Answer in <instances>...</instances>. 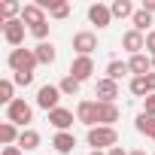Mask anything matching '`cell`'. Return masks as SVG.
Listing matches in <instances>:
<instances>
[{
	"label": "cell",
	"instance_id": "277c9868",
	"mask_svg": "<svg viewBox=\"0 0 155 155\" xmlns=\"http://www.w3.org/2000/svg\"><path fill=\"white\" fill-rule=\"evenodd\" d=\"M0 31H3V40H6V43H9L12 49H21L28 25H25L21 18H15V21H3V25H0Z\"/></svg>",
	"mask_w": 155,
	"mask_h": 155
},
{
	"label": "cell",
	"instance_id": "6da1fadb",
	"mask_svg": "<svg viewBox=\"0 0 155 155\" xmlns=\"http://www.w3.org/2000/svg\"><path fill=\"white\" fill-rule=\"evenodd\" d=\"M85 143L91 146V152H110L113 146H119V131H116V128H104V125L88 128Z\"/></svg>",
	"mask_w": 155,
	"mask_h": 155
},
{
	"label": "cell",
	"instance_id": "83f0119b",
	"mask_svg": "<svg viewBox=\"0 0 155 155\" xmlns=\"http://www.w3.org/2000/svg\"><path fill=\"white\" fill-rule=\"evenodd\" d=\"M49 28H52V25H49V21H43V25H37V28H28V31H31V37H34L37 43H49Z\"/></svg>",
	"mask_w": 155,
	"mask_h": 155
},
{
	"label": "cell",
	"instance_id": "8992f818",
	"mask_svg": "<svg viewBox=\"0 0 155 155\" xmlns=\"http://www.w3.org/2000/svg\"><path fill=\"white\" fill-rule=\"evenodd\" d=\"M91 73H94V61H91V55H76V58L70 61V76H73V79L85 82V79H91Z\"/></svg>",
	"mask_w": 155,
	"mask_h": 155
},
{
	"label": "cell",
	"instance_id": "d590c367",
	"mask_svg": "<svg viewBox=\"0 0 155 155\" xmlns=\"http://www.w3.org/2000/svg\"><path fill=\"white\" fill-rule=\"evenodd\" d=\"M128 155H146V152H143V149H134V152H128Z\"/></svg>",
	"mask_w": 155,
	"mask_h": 155
},
{
	"label": "cell",
	"instance_id": "5bb4252c",
	"mask_svg": "<svg viewBox=\"0 0 155 155\" xmlns=\"http://www.w3.org/2000/svg\"><path fill=\"white\" fill-rule=\"evenodd\" d=\"M21 21H25L28 28H37V25L49 21V18H46V9H43L40 3H25V9H21Z\"/></svg>",
	"mask_w": 155,
	"mask_h": 155
},
{
	"label": "cell",
	"instance_id": "9a60e30c",
	"mask_svg": "<svg viewBox=\"0 0 155 155\" xmlns=\"http://www.w3.org/2000/svg\"><path fill=\"white\" fill-rule=\"evenodd\" d=\"M128 67H131L134 76H149V73H152V55H146V52L131 55V58H128Z\"/></svg>",
	"mask_w": 155,
	"mask_h": 155
},
{
	"label": "cell",
	"instance_id": "d6986e66",
	"mask_svg": "<svg viewBox=\"0 0 155 155\" xmlns=\"http://www.w3.org/2000/svg\"><path fill=\"white\" fill-rule=\"evenodd\" d=\"M21 3H15V0H3L0 3V25L3 21H15V18H21Z\"/></svg>",
	"mask_w": 155,
	"mask_h": 155
},
{
	"label": "cell",
	"instance_id": "5b68a950",
	"mask_svg": "<svg viewBox=\"0 0 155 155\" xmlns=\"http://www.w3.org/2000/svg\"><path fill=\"white\" fill-rule=\"evenodd\" d=\"M58 104H61V88H58V85H40V91H37V107L46 110V113H52V110H58Z\"/></svg>",
	"mask_w": 155,
	"mask_h": 155
},
{
	"label": "cell",
	"instance_id": "603a6c76",
	"mask_svg": "<svg viewBox=\"0 0 155 155\" xmlns=\"http://www.w3.org/2000/svg\"><path fill=\"white\" fill-rule=\"evenodd\" d=\"M110 9H113V18H134V12H137L131 0H113Z\"/></svg>",
	"mask_w": 155,
	"mask_h": 155
},
{
	"label": "cell",
	"instance_id": "e0dca14e",
	"mask_svg": "<svg viewBox=\"0 0 155 155\" xmlns=\"http://www.w3.org/2000/svg\"><path fill=\"white\" fill-rule=\"evenodd\" d=\"M34 55H37V61H40V64H46V67H49V64H55L58 49H55V46H52V40H49V43H37V46H34Z\"/></svg>",
	"mask_w": 155,
	"mask_h": 155
},
{
	"label": "cell",
	"instance_id": "7c38bea8",
	"mask_svg": "<svg viewBox=\"0 0 155 155\" xmlns=\"http://www.w3.org/2000/svg\"><path fill=\"white\" fill-rule=\"evenodd\" d=\"M119 116H122L119 104H101V101H97V125H104V128H116Z\"/></svg>",
	"mask_w": 155,
	"mask_h": 155
},
{
	"label": "cell",
	"instance_id": "3957f363",
	"mask_svg": "<svg viewBox=\"0 0 155 155\" xmlns=\"http://www.w3.org/2000/svg\"><path fill=\"white\" fill-rule=\"evenodd\" d=\"M6 122H12V125H18L21 131L34 122V107L25 101V97H15L9 107H6Z\"/></svg>",
	"mask_w": 155,
	"mask_h": 155
},
{
	"label": "cell",
	"instance_id": "74e56055",
	"mask_svg": "<svg viewBox=\"0 0 155 155\" xmlns=\"http://www.w3.org/2000/svg\"><path fill=\"white\" fill-rule=\"evenodd\" d=\"M152 70H155V55H152Z\"/></svg>",
	"mask_w": 155,
	"mask_h": 155
},
{
	"label": "cell",
	"instance_id": "4316f807",
	"mask_svg": "<svg viewBox=\"0 0 155 155\" xmlns=\"http://www.w3.org/2000/svg\"><path fill=\"white\" fill-rule=\"evenodd\" d=\"M131 94L134 97H149V85H146V76H134V79H131Z\"/></svg>",
	"mask_w": 155,
	"mask_h": 155
},
{
	"label": "cell",
	"instance_id": "7402d4cb",
	"mask_svg": "<svg viewBox=\"0 0 155 155\" xmlns=\"http://www.w3.org/2000/svg\"><path fill=\"white\" fill-rule=\"evenodd\" d=\"M131 73V67H128V61H110L107 64V79H113V82H119V79H125V76Z\"/></svg>",
	"mask_w": 155,
	"mask_h": 155
},
{
	"label": "cell",
	"instance_id": "484cf974",
	"mask_svg": "<svg viewBox=\"0 0 155 155\" xmlns=\"http://www.w3.org/2000/svg\"><path fill=\"white\" fill-rule=\"evenodd\" d=\"M15 101V82L12 79H0V104H12Z\"/></svg>",
	"mask_w": 155,
	"mask_h": 155
},
{
	"label": "cell",
	"instance_id": "9c48e42d",
	"mask_svg": "<svg viewBox=\"0 0 155 155\" xmlns=\"http://www.w3.org/2000/svg\"><path fill=\"white\" fill-rule=\"evenodd\" d=\"M88 21L97 25V31H104V28L113 25V9H110L107 3H91V6H88Z\"/></svg>",
	"mask_w": 155,
	"mask_h": 155
},
{
	"label": "cell",
	"instance_id": "2e32d148",
	"mask_svg": "<svg viewBox=\"0 0 155 155\" xmlns=\"http://www.w3.org/2000/svg\"><path fill=\"white\" fill-rule=\"evenodd\" d=\"M52 149H55L58 155H70V152L76 149V137H73L70 131H58V134L52 137Z\"/></svg>",
	"mask_w": 155,
	"mask_h": 155
},
{
	"label": "cell",
	"instance_id": "ffe728a7",
	"mask_svg": "<svg viewBox=\"0 0 155 155\" xmlns=\"http://www.w3.org/2000/svg\"><path fill=\"white\" fill-rule=\"evenodd\" d=\"M40 143H43V137H40V131H34V128H25V131H21V137H18L21 152H34Z\"/></svg>",
	"mask_w": 155,
	"mask_h": 155
},
{
	"label": "cell",
	"instance_id": "e575fe53",
	"mask_svg": "<svg viewBox=\"0 0 155 155\" xmlns=\"http://www.w3.org/2000/svg\"><path fill=\"white\" fill-rule=\"evenodd\" d=\"M107 155H128V152H125V149H122V146H113V149H110V152H107Z\"/></svg>",
	"mask_w": 155,
	"mask_h": 155
},
{
	"label": "cell",
	"instance_id": "d4e9b609",
	"mask_svg": "<svg viewBox=\"0 0 155 155\" xmlns=\"http://www.w3.org/2000/svg\"><path fill=\"white\" fill-rule=\"evenodd\" d=\"M58 88H61V94H67V97H73V94H79V88H82V82H79V79H73V76L67 73L64 79L58 82Z\"/></svg>",
	"mask_w": 155,
	"mask_h": 155
},
{
	"label": "cell",
	"instance_id": "30bf717a",
	"mask_svg": "<svg viewBox=\"0 0 155 155\" xmlns=\"http://www.w3.org/2000/svg\"><path fill=\"white\" fill-rule=\"evenodd\" d=\"M73 122H76V116H73V110H67V107H58V110L49 113V125H52L55 131H70Z\"/></svg>",
	"mask_w": 155,
	"mask_h": 155
},
{
	"label": "cell",
	"instance_id": "ba28073f",
	"mask_svg": "<svg viewBox=\"0 0 155 155\" xmlns=\"http://www.w3.org/2000/svg\"><path fill=\"white\" fill-rule=\"evenodd\" d=\"M94 97L101 101V104H116V97H119V82H113V79H97L94 82Z\"/></svg>",
	"mask_w": 155,
	"mask_h": 155
},
{
	"label": "cell",
	"instance_id": "52a82bcc",
	"mask_svg": "<svg viewBox=\"0 0 155 155\" xmlns=\"http://www.w3.org/2000/svg\"><path fill=\"white\" fill-rule=\"evenodd\" d=\"M76 122L85 128H97V101H79L76 104Z\"/></svg>",
	"mask_w": 155,
	"mask_h": 155
},
{
	"label": "cell",
	"instance_id": "8fae6325",
	"mask_svg": "<svg viewBox=\"0 0 155 155\" xmlns=\"http://www.w3.org/2000/svg\"><path fill=\"white\" fill-rule=\"evenodd\" d=\"M122 49L125 52H131V55H140L143 49H146V34H140V31H125L122 34Z\"/></svg>",
	"mask_w": 155,
	"mask_h": 155
},
{
	"label": "cell",
	"instance_id": "836d02e7",
	"mask_svg": "<svg viewBox=\"0 0 155 155\" xmlns=\"http://www.w3.org/2000/svg\"><path fill=\"white\" fill-rule=\"evenodd\" d=\"M140 9H146V12L152 15V12H155V0H143V6H140Z\"/></svg>",
	"mask_w": 155,
	"mask_h": 155
},
{
	"label": "cell",
	"instance_id": "f35d334b",
	"mask_svg": "<svg viewBox=\"0 0 155 155\" xmlns=\"http://www.w3.org/2000/svg\"><path fill=\"white\" fill-rule=\"evenodd\" d=\"M152 140H155V137H152Z\"/></svg>",
	"mask_w": 155,
	"mask_h": 155
},
{
	"label": "cell",
	"instance_id": "7a4b0ae2",
	"mask_svg": "<svg viewBox=\"0 0 155 155\" xmlns=\"http://www.w3.org/2000/svg\"><path fill=\"white\" fill-rule=\"evenodd\" d=\"M6 64H9L12 73H34V67H37L40 61H37L34 49H25V46H21V49H9Z\"/></svg>",
	"mask_w": 155,
	"mask_h": 155
},
{
	"label": "cell",
	"instance_id": "d6a6232c",
	"mask_svg": "<svg viewBox=\"0 0 155 155\" xmlns=\"http://www.w3.org/2000/svg\"><path fill=\"white\" fill-rule=\"evenodd\" d=\"M146 85H149V94H155V70L146 76Z\"/></svg>",
	"mask_w": 155,
	"mask_h": 155
},
{
	"label": "cell",
	"instance_id": "44dd1931",
	"mask_svg": "<svg viewBox=\"0 0 155 155\" xmlns=\"http://www.w3.org/2000/svg\"><path fill=\"white\" fill-rule=\"evenodd\" d=\"M134 128H137V134H143V137H155V116L140 113V116L134 119Z\"/></svg>",
	"mask_w": 155,
	"mask_h": 155
},
{
	"label": "cell",
	"instance_id": "1f68e13d",
	"mask_svg": "<svg viewBox=\"0 0 155 155\" xmlns=\"http://www.w3.org/2000/svg\"><path fill=\"white\" fill-rule=\"evenodd\" d=\"M0 155H25V152H21V146H3Z\"/></svg>",
	"mask_w": 155,
	"mask_h": 155
},
{
	"label": "cell",
	"instance_id": "4dcf8cb0",
	"mask_svg": "<svg viewBox=\"0 0 155 155\" xmlns=\"http://www.w3.org/2000/svg\"><path fill=\"white\" fill-rule=\"evenodd\" d=\"M143 113H149V116H155V94H149V97L143 101Z\"/></svg>",
	"mask_w": 155,
	"mask_h": 155
},
{
	"label": "cell",
	"instance_id": "8d00e7d4",
	"mask_svg": "<svg viewBox=\"0 0 155 155\" xmlns=\"http://www.w3.org/2000/svg\"><path fill=\"white\" fill-rule=\"evenodd\" d=\"M88 155H107V152H88Z\"/></svg>",
	"mask_w": 155,
	"mask_h": 155
},
{
	"label": "cell",
	"instance_id": "4fadbf2b",
	"mask_svg": "<svg viewBox=\"0 0 155 155\" xmlns=\"http://www.w3.org/2000/svg\"><path fill=\"white\" fill-rule=\"evenodd\" d=\"M73 49L76 55H91L97 49V37L91 31H79V34H73Z\"/></svg>",
	"mask_w": 155,
	"mask_h": 155
},
{
	"label": "cell",
	"instance_id": "f546056e",
	"mask_svg": "<svg viewBox=\"0 0 155 155\" xmlns=\"http://www.w3.org/2000/svg\"><path fill=\"white\" fill-rule=\"evenodd\" d=\"M146 55H155V31L146 34Z\"/></svg>",
	"mask_w": 155,
	"mask_h": 155
},
{
	"label": "cell",
	"instance_id": "ac0fdd59",
	"mask_svg": "<svg viewBox=\"0 0 155 155\" xmlns=\"http://www.w3.org/2000/svg\"><path fill=\"white\" fill-rule=\"evenodd\" d=\"M18 137H21L18 125H12V122H0V143H3V146H18Z\"/></svg>",
	"mask_w": 155,
	"mask_h": 155
},
{
	"label": "cell",
	"instance_id": "f1b7e54d",
	"mask_svg": "<svg viewBox=\"0 0 155 155\" xmlns=\"http://www.w3.org/2000/svg\"><path fill=\"white\" fill-rule=\"evenodd\" d=\"M12 82L21 85V88H28V85L34 82V73H12Z\"/></svg>",
	"mask_w": 155,
	"mask_h": 155
},
{
	"label": "cell",
	"instance_id": "cb8c5ba5",
	"mask_svg": "<svg viewBox=\"0 0 155 155\" xmlns=\"http://www.w3.org/2000/svg\"><path fill=\"white\" fill-rule=\"evenodd\" d=\"M131 25H134V31L149 34V31H152V15H149L146 9H137V12H134V18H131Z\"/></svg>",
	"mask_w": 155,
	"mask_h": 155
},
{
	"label": "cell",
	"instance_id": "ab89813d",
	"mask_svg": "<svg viewBox=\"0 0 155 155\" xmlns=\"http://www.w3.org/2000/svg\"><path fill=\"white\" fill-rule=\"evenodd\" d=\"M152 155H155V152H152Z\"/></svg>",
	"mask_w": 155,
	"mask_h": 155
}]
</instances>
